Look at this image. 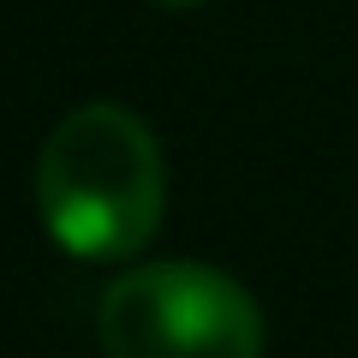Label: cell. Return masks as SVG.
<instances>
[{
  "label": "cell",
  "instance_id": "cell-1",
  "mask_svg": "<svg viewBox=\"0 0 358 358\" xmlns=\"http://www.w3.org/2000/svg\"><path fill=\"white\" fill-rule=\"evenodd\" d=\"M36 209L54 245L84 263L143 251L167 209V162L155 131L120 102H84L36 155Z\"/></svg>",
  "mask_w": 358,
  "mask_h": 358
},
{
  "label": "cell",
  "instance_id": "cell-2",
  "mask_svg": "<svg viewBox=\"0 0 358 358\" xmlns=\"http://www.w3.org/2000/svg\"><path fill=\"white\" fill-rule=\"evenodd\" d=\"M108 358H263V310L209 263H138L96 305Z\"/></svg>",
  "mask_w": 358,
  "mask_h": 358
},
{
  "label": "cell",
  "instance_id": "cell-3",
  "mask_svg": "<svg viewBox=\"0 0 358 358\" xmlns=\"http://www.w3.org/2000/svg\"><path fill=\"white\" fill-rule=\"evenodd\" d=\"M150 6H167V13H185V6H203V0H150Z\"/></svg>",
  "mask_w": 358,
  "mask_h": 358
}]
</instances>
